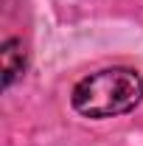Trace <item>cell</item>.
Here are the masks:
<instances>
[{"instance_id": "7a4b0ae2", "label": "cell", "mask_w": 143, "mask_h": 146, "mask_svg": "<svg viewBox=\"0 0 143 146\" xmlns=\"http://www.w3.org/2000/svg\"><path fill=\"white\" fill-rule=\"evenodd\" d=\"M0 62H3V87H11L23 76V70H25V51H23V42L17 36H11V39L3 42Z\"/></svg>"}, {"instance_id": "6da1fadb", "label": "cell", "mask_w": 143, "mask_h": 146, "mask_svg": "<svg viewBox=\"0 0 143 146\" xmlns=\"http://www.w3.org/2000/svg\"><path fill=\"white\" fill-rule=\"evenodd\" d=\"M73 110L84 118H115L143 101V76L132 68H104L73 87Z\"/></svg>"}]
</instances>
